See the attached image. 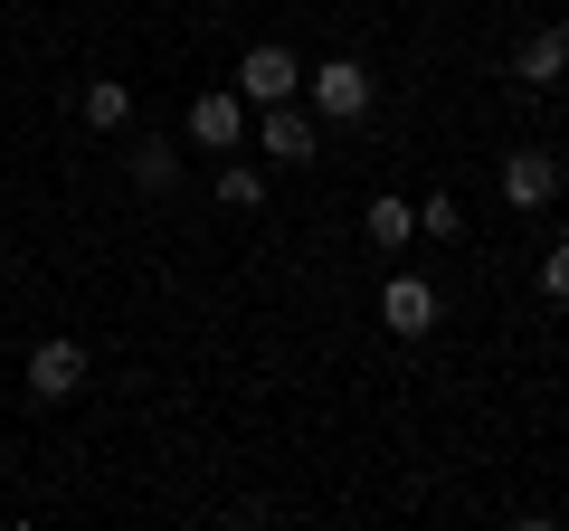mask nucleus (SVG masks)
I'll return each instance as SVG.
<instances>
[{
  "mask_svg": "<svg viewBox=\"0 0 569 531\" xmlns=\"http://www.w3.org/2000/svg\"><path fill=\"white\" fill-rule=\"evenodd\" d=\"M370 96H380V86H370V67H361V58H323V67L305 77V104H313L323 123H361V114H370Z\"/></svg>",
  "mask_w": 569,
  "mask_h": 531,
  "instance_id": "1",
  "label": "nucleus"
},
{
  "mask_svg": "<svg viewBox=\"0 0 569 531\" xmlns=\"http://www.w3.org/2000/svg\"><path fill=\"white\" fill-rule=\"evenodd\" d=\"M86 370H96V361H86V342H67V332H58V342L29 351V399H39V409H67V399L86 389Z\"/></svg>",
  "mask_w": 569,
  "mask_h": 531,
  "instance_id": "3",
  "label": "nucleus"
},
{
  "mask_svg": "<svg viewBox=\"0 0 569 531\" xmlns=\"http://www.w3.org/2000/svg\"><path fill=\"white\" fill-rule=\"evenodd\" d=\"M361 228H370V247H389V257H399V247H408V238H418V209H408V200H399V190H380V200H370V209H361Z\"/></svg>",
  "mask_w": 569,
  "mask_h": 531,
  "instance_id": "10",
  "label": "nucleus"
},
{
  "mask_svg": "<svg viewBox=\"0 0 569 531\" xmlns=\"http://www.w3.org/2000/svg\"><path fill=\"white\" fill-rule=\"evenodd\" d=\"M541 294H550V304H569V238H550V257H541Z\"/></svg>",
  "mask_w": 569,
  "mask_h": 531,
  "instance_id": "14",
  "label": "nucleus"
},
{
  "mask_svg": "<svg viewBox=\"0 0 569 531\" xmlns=\"http://www.w3.org/2000/svg\"><path fill=\"white\" fill-rule=\"evenodd\" d=\"M380 323L399 332V342L437 332V285H427V275H389V285H380Z\"/></svg>",
  "mask_w": 569,
  "mask_h": 531,
  "instance_id": "5",
  "label": "nucleus"
},
{
  "mask_svg": "<svg viewBox=\"0 0 569 531\" xmlns=\"http://www.w3.org/2000/svg\"><path fill=\"white\" fill-rule=\"evenodd\" d=\"M219 209H266V171L257 162H219Z\"/></svg>",
  "mask_w": 569,
  "mask_h": 531,
  "instance_id": "12",
  "label": "nucleus"
},
{
  "mask_svg": "<svg viewBox=\"0 0 569 531\" xmlns=\"http://www.w3.org/2000/svg\"><path fill=\"white\" fill-rule=\"evenodd\" d=\"M418 228H427V238H466V209L437 190V200H418Z\"/></svg>",
  "mask_w": 569,
  "mask_h": 531,
  "instance_id": "13",
  "label": "nucleus"
},
{
  "mask_svg": "<svg viewBox=\"0 0 569 531\" xmlns=\"http://www.w3.org/2000/svg\"><path fill=\"white\" fill-rule=\"evenodd\" d=\"M238 96L257 104V114H266V104H284V96H305V67H295V48L257 39V48L238 58Z\"/></svg>",
  "mask_w": 569,
  "mask_h": 531,
  "instance_id": "2",
  "label": "nucleus"
},
{
  "mask_svg": "<svg viewBox=\"0 0 569 531\" xmlns=\"http://www.w3.org/2000/svg\"><path fill=\"white\" fill-rule=\"evenodd\" d=\"M512 77L522 86H560L569 77V29H531V39L512 48Z\"/></svg>",
  "mask_w": 569,
  "mask_h": 531,
  "instance_id": "8",
  "label": "nucleus"
},
{
  "mask_svg": "<svg viewBox=\"0 0 569 531\" xmlns=\"http://www.w3.org/2000/svg\"><path fill=\"white\" fill-rule=\"evenodd\" d=\"M503 200L512 209H550V200H560V162H550V152H503Z\"/></svg>",
  "mask_w": 569,
  "mask_h": 531,
  "instance_id": "7",
  "label": "nucleus"
},
{
  "mask_svg": "<svg viewBox=\"0 0 569 531\" xmlns=\"http://www.w3.org/2000/svg\"><path fill=\"white\" fill-rule=\"evenodd\" d=\"M123 171H133V190H171V181H181V162H171V133H133Z\"/></svg>",
  "mask_w": 569,
  "mask_h": 531,
  "instance_id": "9",
  "label": "nucleus"
},
{
  "mask_svg": "<svg viewBox=\"0 0 569 531\" xmlns=\"http://www.w3.org/2000/svg\"><path fill=\"white\" fill-rule=\"evenodd\" d=\"M77 114L96 123V133H123V114H133V86H114V77H96V86H86V96H77Z\"/></svg>",
  "mask_w": 569,
  "mask_h": 531,
  "instance_id": "11",
  "label": "nucleus"
},
{
  "mask_svg": "<svg viewBox=\"0 0 569 531\" xmlns=\"http://www.w3.org/2000/svg\"><path fill=\"white\" fill-rule=\"evenodd\" d=\"M257 143H266V162H313V143H323V133H313V104H266V123H257Z\"/></svg>",
  "mask_w": 569,
  "mask_h": 531,
  "instance_id": "6",
  "label": "nucleus"
},
{
  "mask_svg": "<svg viewBox=\"0 0 569 531\" xmlns=\"http://www.w3.org/2000/svg\"><path fill=\"white\" fill-rule=\"evenodd\" d=\"M238 133H247V96L238 86H209V96L190 104V143L200 152H238Z\"/></svg>",
  "mask_w": 569,
  "mask_h": 531,
  "instance_id": "4",
  "label": "nucleus"
}]
</instances>
